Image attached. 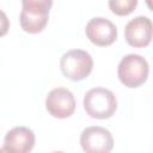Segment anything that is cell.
<instances>
[{"mask_svg": "<svg viewBox=\"0 0 153 153\" xmlns=\"http://www.w3.org/2000/svg\"><path fill=\"white\" fill-rule=\"evenodd\" d=\"M48 17H49V12L22 7L20 17H19L20 26L25 32L38 33L45 27L48 23Z\"/></svg>", "mask_w": 153, "mask_h": 153, "instance_id": "9", "label": "cell"}, {"mask_svg": "<svg viewBox=\"0 0 153 153\" xmlns=\"http://www.w3.org/2000/svg\"><path fill=\"white\" fill-rule=\"evenodd\" d=\"M45 108L53 117L67 118L75 110V98L68 88L56 87L47 94Z\"/></svg>", "mask_w": 153, "mask_h": 153, "instance_id": "5", "label": "cell"}, {"mask_svg": "<svg viewBox=\"0 0 153 153\" xmlns=\"http://www.w3.org/2000/svg\"><path fill=\"white\" fill-rule=\"evenodd\" d=\"M148 73V62L139 54H128L123 56L117 68L120 81L129 88L139 87L140 85H142L147 80Z\"/></svg>", "mask_w": 153, "mask_h": 153, "instance_id": "2", "label": "cell"}, {"mask_svg": "<svg viewBox=\"0 0 153 153\" xmlns=\"http://www.w3.org/2000/svg\"><path fill=\"white\" fill-rule=\"evenodd\" d=\"M109 8L116 16H128L137 6V0H108Z\"/></svg>", "mask_w": 153, "mask_h": 153, "instance_id": "10", "label": "cell"}, {"mask_svg": "<svg viewBox=\"0 0 153 153\" xmlns=\"http://www.w3.org/2000/svg\"><path fill=\"white\" fill-rule=\"evenodd\" d=\"M10 29V20L4 11L0 10V37L5 36Z\"/></svg>", "mask_w": 153, "mask_h": 153, "instance_id": "12", "label": "cell"}, {"mask_svg": "<svg viewBox=\"0 0 153 153\" xmlns=\"http://www.w3.org/2000/svg\"><path fill=\"white\" fill-rule=\"evenodd\" d=\"M84 109L92 118H110L117 109L116 96L112 91L104 87L91 88L84 96Z\"/></svg>", "mask_w": 153, "mask_h": 153, "instance_id": "1", "label": "cell"}, {"mask_svg": "<svg viewBox=\"0 0 153 153\" xmlns=\"http://www.w3.org/2000/svg\"><path fill=\"white\" fill-rule=\"evenodd\" d=\"M80 145L87 153H108L114 147V139L108 129L92 126L81 131Z\"/></svg>", "mask_w": 153, "mask_h": 153, "instance_id": "4", "label": "cell"}, {"mask_svg": "<svg viewBox=\"0 0 153 153\" xmlns=\"http://www.w3.org/2000/svg\"><path fill=\"white\" fill-rule=\"evenodd\" d=\"M127 43L134 48L147 47L152 41V22L148 17L137 16L129 20L124 29Z\"/></svg>", "mask_w": 153, "mask_h": 153, "instance_id": "7", "label": "cell"}, {"mask_svg": "<svg viewBox=\"0 0 153 153\" xmlns=\"http://www.w3.org/2000/svg\"><path fill=\"white\" fill-rule=\"evenodd\" d=\"M23 7L49 12L53 5V0H22Z\"/></svg>", "mask_w": 153, "mask_h": 153, "instance_id": "11", "label": "cell"}, {"mask_svg": "<svg viewBox=\"0 0 153 153\" xmlns=\"http://www.w3.org/2000/svg\"><path fill=\"white\" fill-rule=\"evenodd\" d=\"M60 68L66 78L73 81H80L92 72L93 59L86 50L71 49L61 56Z\"/></svg>", "mask_w": 153, "mask_h": 153, "instance_id": "3", "label": "cell"}, {"mask_svg": "<svg viewBox=\"0 0 153 153\" xmlns=\"http://www.w3.org/2000/svg\"><path fill=\"white\" fill-rule=\"evenodd\" d=\"M35 146V134L26 127H14L8 130L4 139L1 151L11 153H26Z\"/></svg>", "mask_w": 153, "mask_h": 153, "instance_id": "8", "label": "cell"}, {"mask_svg": "<svg viewBox=\"0 0 153 153\" xmlns=\"http://www.w3.org/2000/svg\"><path fill=\"white\" fill-rule=\"evenodd\" d=\"M85 32L87 38L98 47L110 45L117 38L116 25L104 17H94L90 19L86 24Z\"/></svg>", "mask_w": 153, "mask_h": 153, "instance_id": "6", "label": "cell"}]
</instances>
